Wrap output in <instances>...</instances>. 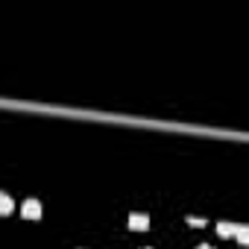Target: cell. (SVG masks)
I'll return each mask as SVG.
<instances>
[{"label":"cell","mask_w":249,"mask_h":249,"mask_svg":"<svg viewBox=\"0 0 249 249\" xmlns=\"http://www.w3.org/2000/svg\"><path fill=\"white\" fill-rule=\"evenodd\" d=\"M21 214H24L27 220H38V217H41V202H38V199H27V202L21 205Z\"/></svg>","instance_id":"cell-1"},{"label":"cell","mask_w":249,"mask_h":249,"mask_svg":"<svg viewBox=\"0 0 249 249\" xmlns=\"http://www.w3.org/2000/svg\"><path fill=\"white\" fill-rule=\"evenodd\" d=\"M129 229L147 231V229H150V217H147V214H132V217H129Z\"/></svg>","instance_id":"cell-2"},{"label":"cell","mask_w":249,"mask_h":249,"mask_svg":"<svg viewBox=\"0 0 249 249\" xmlns=\"http://www.w3.org/2000/svg\"><path fill=\"white\" fill-rule=\"evenodd\" d=\"M12 208H15L12 196H6V194H0V217H6V214H12Z\"/></svg>","instance_id":"cell-3"},{"label":"cell","mask_w":249,"mask_h":249,"mask_svg":"<svg viewBox=\"0 0 249 249\" xmlns=\"http://www.w3.org/2000/svg\"><path fill=\"white\" fill-rule=\"evenodd\" d=\"M234 231H237L234 223H217V234H220V237H231Z\"/></svg>","instance_id":"cell-4"},{"label":"cell","mask_w":249,"mask_h":249,"mask_svg":"<svg viewBox=\"0 0 249 249\" xmlns=\"http://www.w3.org/2000/svg\"><path fill=\"white\" fill-rule=\"evenodd\" d=\"M234 237H237V240H240V243L246 246V243H249V229H246V226H237V231H234Z\"/></svg>","instance_id":"cell-5"},{"label":"cell","mask_w":249,"mask_h":249,"mask_svg":"<svg viewBox=\"0 0 249 249\" xmlns=\"http://www.w3.org/2000/svg\"><path fill=\"white\" fill-rule=\"evenodd\" d=\"M191 226H205V217H188Z\"/></svg>","instance_id":"cell-6"},{"label":"cell","mask_w":249,"mask_h":249,"mask_svg":"<svg viewBox=\"0 0 249 249\" xmlns=\"http://www.w3.org/2000/svg\"><path fill=\"white\" fill-rule=\"evenodd\" d=\"M196 249H214V246H211V243H202V246H196Z\"/></svg>","instance_id":"cell-7"},{"label":"cell","mask_w":249,"mask_h":249,"mask_svg":"<svg viewBox=\"0 0 249 249\" xmlns=\"http://www.w3.org/2000/svg\"><path fill=\"white\" fill-rule=\"evenodd\" d=\"M144 249H150V246H144Z\"/></svg>","instance_id":"cell-8"}]
</instances>
